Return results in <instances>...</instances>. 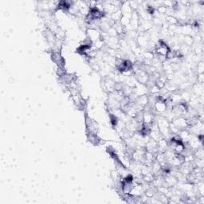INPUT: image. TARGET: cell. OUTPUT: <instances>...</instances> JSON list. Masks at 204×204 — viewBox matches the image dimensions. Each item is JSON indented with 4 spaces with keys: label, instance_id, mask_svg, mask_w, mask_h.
<instances>
[{
    "label": "cell",
    "instance_id": "cell-3",
    "mask_svg": "<svg viewBox=\"0 0 204 204\" xmlns=\"http://www.w3.org/2000/svg\"><path fill=\"white\" fill-rule=\"evenodd\" d=\"M154 110L159 114H163V113H165L167 111V108L165 103H164V100L157 98V101L154 105Z\"/></svg>",
    "mask_w": 204,
    "mask_h": 204
},
{
    "label": "cell",
    "instance_id": "cell-2",
    "mask_svg": "<svg viewBox=\"0 0 204 204\" xmlns=\"http://www.w3.org/2000/svg\"><path fill=\"white\" fill-rule=\"evenodd\" d=\"M87 38H89L93 42H97L100 38V32L94 29H88L87 30Z\"/></svg>",
    "mask_w": 204,
    "mask_h": 204
},
{
    "label": "cell",
    "instance_id": "cell-6",
    "mask_svg": "<svg viewBox=\"0 0 204 204\" xmlns=\"http://www.w3.org/2000/svg\"><path fill=\"white\" fill-rule=\"evenodd\" d=\"M121 17H122V12H121V10H118V11H116L115 13H113V14H112L110 15V18L111 19H113L115 22L121 21Z\"/></svg>",
    "mask_w": 204,
    "mask_h": 204
},
{
    "label": "cell",
    "instance_id": "cell-1",
    "mask_svg": "<svg viewBox=\"0 0 204 204\" xmlns=\"http://www.w3.org/2000/svg\"><path fill=\"white\" fill-rule=\"evenodd\" d=\"M173 125H175L180 131L183 130V129H187L188 128V124H187V119L184 117H176L173 119V121L171 122Z\"/></svg>",
    "mask_w": 204,
    "mask_h": 204
},
{
    "label": "cell",
    "instance_id": "cell-4",
    "mask_svg": "<svg viewBox=\"0 0 204 204\" xmlns=\"http://www.w3.org/2000/svg\"><path fill=\"white\" fill-rule=\"evenodd\" d=\"M158 144V152H165L168 149V141L165 138H162L157 141Z\"/></svg>",
    "mask_w": 204,
    "mask_h": 204
},
{
    "label": "cell",
    "instance_id": "cell-8",
    "mask_svg": "<svg viewBox=\"0 0 204 204\" xmlns=\"http://www.w3.org/2000/svg\"><path fill=\"white\" fill-rule=\"evenodd\" d=\"M167 7H165L164 6H163V5H161V6H159L158 8H157V12L159 13V14H165L167 11Z\"/></svg>",
    "mask_w": 204,
    "mask_h": 204
},
{
    "label": "cell",
    "instance_id": "cell-5",
    "mask_svg": "<svg viewBox=\"0 0 204 204\" xmlns=\"http://www.w3.org/2000/svg\"><path fill=\"white\" fill-rule=\"evenodd\" d=\"M167 23L170 26H179V20L176 18L173 17L171 15H168L166 18Z\"/></svg>",
    "mask_w": 204,
    "mask_h": 204
},
{
    "label": "cell",
    "instance_id": "cell-7",
    "mask_svg": "<svg viewBox=\"0 0 204 204\" xmlns=\"http://www.w3.org/2000/svg\"><path fill=\"white\" fill-rule=\"evenodd\" d=\"M194 92L195 93L196 95L198 96H202L203 94V86H202V84H196L193 87Z\"/></svg>",
    "mask_w": 204,
    "mask_h": 204
},
{
    "label": "cell",
    "instance_id": "cell-9",
    "mask_svg": "<svg viewBox=\"0 0 204 204\" xmlns=\"http://www.w3.org/2000/svg\"><path fill=\"white\" fill-rule=\"evenodd\" d=\"M197 69H198V71H199V74H200V73H203L204 66H203V62H199V64H198Z\"/></svg>",
    "mask_w": 204,
    "mask_h": 204
}]
</instances>
